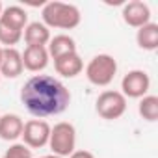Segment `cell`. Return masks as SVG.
<instances>
[{
    "label": "cell",
    "instance_id": "8",
    "mask_svg": "<svg viewBox=\"0 0 158 158\" xmlns=\"http://www.w3.org/2000/svg\"><path fill=\"white\" fill-rule=\"evenodd\" d=\"M123 21L132 28H141L147 23H151V8L141 2V0H132V2L123 6Z\"/></svg>",
    "mask_w": 158,
    "mask_h": 158
},
{
    "label": "cell",
    "instance_id": "6",
    "mask_svg": "<svg viewBox=\"0 0 158 158\" xmlns=\"http://www.w3.org/2000/svg\"><path fill=\"white\" fill-rule=\"evenodd\" d=\"M149 89H151V78L141 69L128 71L121 80V93L127 99H141L149 93Z\"/></svg>",
    "mask_w": 158,
    "mask_h": 158
},
{
    "label": "cell",
    "instance_id": "9",
    "mask_svg": "<svg viewBox=\"0 0 158 158\" xmlns=\"http://www.w3.org/2000/svg\"><path fill=\"white\" fill-rule=\"evenodd\" d=\"M21 56H23V67L28 69L30 73L45 71L50 60L47 47H26L24 52H21Z\"/></svg>",
    "mask_w": 158,
    "mask_h": 158
},
{
    "label": "cell",
    "instance_id": "11",
    "mask_svg": "<svg viewBox=\"0 0 158 158\" xmlns=\"http://www.w3.org/2000/svg\"><path fill=\"white\" fill-rule=\"evenodd\" d=\"M54 69L63 78H74L84 71V61L78 52H73V54H67V56L54 60Z\"/></svg>",
    "mask_w": 158,
    "mask_h": 158
},
{
    "label": "cell",
    "instance_id": "22",
    "mask_svg": "<svg viewBox=\"0 0 158 158\" xmlns=\"http://www.w3.org/2000/svg\"><path fill=\"white\" fill-rule=\"evenodd\" d=\"M2 50H4V48H2V47H0V60H2Z\"/></svg>",
    "mask_w": 158,
    "mask_h": 158
},
{
    "label": "cell",
    "instance_id": "2",
    "mask_svg": "<svg viewBox=\"0 0 158 158\" xmlns=\"http://www.w3.org/2000/svg\"><path fill=\"white\" fill-rule=\"evenodd\" d=\"M41 23L50 30V28H60V30H73L80 24L82 15L80 10L73 4L65 2H48L43 6L41 11Z\"/></svg>",
    "mask_w": 158,
    "mask_h": 158
},
{
    "label": "cell",
    "instance_id": "19",
    "mask_svg": "<svg viewBox=\"0 0 158 158\" xmlns=\"http://www.w3.org/2000/svg\"><path fill=\"white\" fill-rule=\"evenodd\" d=\"M4 158H32V149H28L24 143H13L4 152Z\"/></svg>",
    "mask_w": 158,
    "mask_h": 158
},
{
    "label": "cell",
    "instance_id": "1",
    "mask_svg": "<svg viewBox=\"0 0 158 158\" xmlns=\"http://www.w3.org/2000/svg\"><path fill=\"white\" fill-rule=\"evenodd\" d=\"M21 102L35 119H45L67 110L71 91L50 74H34L21 89Z\"/></svg>",
    "mask_w": 158,
    "mask_h": 158
},
{
    "label": "cell",
    "instance_id": "15",
    "mask_svg": "<svg viewBox=\"0 0 158 158\" xmlns=\"http://www.w3.org/2000/svg\"><path fill=\"white\" fill-rule=\"evenodd\" d=\"M47 50H48V56L52 60H58L61 56H67V54L76 52V43H74V39L71 35L60 34V35L50 37V41L47 45Z\"/></svg>",
    "mask_w": 158,
    "mask_h": 158
},
{
    "label": "cell",
    "instance_id": "21",
    "mask_svg": "<svg viewBox=\"0 0 158 158\" xmlns=\"http://www.w3.org/2000/svg\"><path fill=\"white\" fill-rule=\"evenodd\" d=\"M39 158H60V156H56V154H45V156H39Z\"/></svg>",
    "mask_w": 158,
    "mask_h": 158
},
{
    "label": "cell",
    "instance_id": "13",
    "mask_svg": "<svg viewBox=\"0 0 158 158\" xmlns=\"http://www.w3.org/2000/svg\"><path fill=\"white\" fill-rule=\"evenodd\" d=\"M0 24H4L11 30H17V32H24L28 24V13L21 6H8L0 13Z\"/></svg>",
    "mask_w": 158,
    "mask_h": 158
},
{
    "label": "cell",
    "instance_id": "7",
    "mask_svg": "<svg viewBox=\"0 0 158 158\" xmlns=\"http://www.w3.org/2000/svg\"><path fill=\"white\" fill-rule=\"evenodd\" d=\"M23 143L28 149H41L48 145L50 138V125L45 119H30L24 123L23 128Z\"/></svg>",
    "mask_w": 158,
    "mask_h": 158
},
{
    "label": "cell",
    "instance_id": "3",
    "mask_svg": "<svg viewBox=\"0 0 158 158\" xmlns=\"http://www.w3.org/2000/svg\"><path fill=\"white\" fill-rule=\"evenodd\" d=\"M117 74V61L110 54H97L86 65V78L97 88H106Z\"/></svg>",
    "mask_w": 158,
    "mask_h": 158
},
{
    "label": "cell",
    "instance_id": "23",
    "mask_svg": "<svg viewBox=\"0 0 158 158\" xmlns=\"http://www.w3.org/2000/svg\"><path fill=\"white\" fill-rule=\"evenodd\" d=\"M2 10H4V8H2V2H0V13H2Z\"/></svg>",
    "mask_w": 158,
    "mask_h": 158
},
{
    "label": "cell",
    "instance_id": "17",
    "mask_svg": "<svg viewBox=\"0 0 158 158\" xmlns=\"http://www.w3.org/2000/svg\"><path fill=\"white\" fill-rule=\"evenodd\" d=\"M138 112L139 115L149 121V123H154L158 119V97L156 95H145L139 99V104H138Z\"/></svg>",
    "mask_w": 158,
    "mask_h": 158
},
{
    "label": "cell",
    "instance_id": "16",
    "mask_svg": "<svg viewBox=\"0 0 158 158\" xmlns=\"http://www.w3.org/2000/svg\"><path fill=\"white\" fill-rule=\"evenodd\" d=\"M136 43L143 50H156L158 48V24L156 23H147L145 26L138 28L136 32Z\"/></svg>",
    "mask_w": 158,
    "mask_h": 158
},
{
    "label": "cell",
    "instance_id": "5",
    "mask_svg": "<svg viewBox=\"0 0 158 158\" xmlns=\"http://www.w3.org/2000/svg\"><path fill=\"white\" fill-rule=\"evenodd\" d=\"M95 110L97 114L106 119V121H115L119 117H123V114L127 112V97L121 91L115 89H106L97 97L95 102Z\"/></svg>",
    "mask_w": 158,
    "mask_h": 158
},
{
    "label": "cell",
    "instance_id": "10",
    "mask_svg": "<svg viewBox=\"0 0 158 158\" xmlns=\"http://www.w3.org/2000/svg\"><path fill=\"white\" fill-rule=\"evenodd\" d=\"M24 71L23 67V56L17 48H4L2 60H0V76L6 78H17Z\"/></svg>",
    "mask_w": 158,
    "mask_h": 158
},
{
    "label": "cell",
    "instance_id": "20",
    "mask_svg": "<svg viewBox=\"0 0 158 158\" xmlns=\"http://www.w3.org/2000/svg\"><path fill=\"white\" fill-rule=\"evenodd\" d=\"M69 158H95V154L89 151H74Z\"/></svg>",
    "mask_w": 158,
    "mask_h": 158
},
{
    "label": "cell",
    "instance_id": "12",
    "mask_svg": "<svg viewBox=\"0 0 158 158\" xmlns=\"http://www.w3.org/2000/svg\"><path fill=\"white\" fill-rule=\"evenodd\" d=\"M24 121L17 114H4L0 115V139L4 141H15L23 136Z\"/></svg>",
    "mask_w": 158,
    "mask_h": 158
},
{
    "label": "cell",
    "instance_id": "4",
    "mask_svg": "<svg viewBox=\"0 0 158 158\" xmlns=\"http://www.w3.org/2000/svg\"><path fill=\"white\" fill-rule=\"evenodd\" d=\"M48 147L52 149V154L65 158L71 156L76 149V130L71 123L61 121L50 127V138H48Z\"/></svg>",
    "mask_w": 158,
    "mask_h": 158
},
{
    "label": "cell",
    "instance_id": "18",
    "mask_svg": "<svg viewBox=\"0 0 158 158\" xmlns=\"http://www.w3.org/2000/svg\"><path fill=\"white\" fill-rule=\"evenodd\" d=\"M21 39H23V32H17L0 24V45H6V48H15V45Z\"/></svg>",
    "mask_w": 158,
    "mask_h": 158
},
{
    "label": "cell",
    "instance_id": "14",
    "mask_svg": "<svg viewBox=\"0 0 158 158\" xmlns=\"http://www.w3.org/2000/svg\"><path fill=\"white\" fill-rule=\"evenodd\" d=\"M23 37L26 41V47H47L50 41V30L43 23L35 21V23L26 24Z\"/></svg>",
    "mask_w": 158,
    "mask_h": 158
}]
</instances>
